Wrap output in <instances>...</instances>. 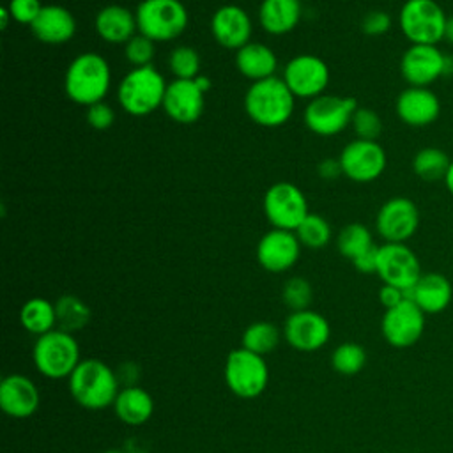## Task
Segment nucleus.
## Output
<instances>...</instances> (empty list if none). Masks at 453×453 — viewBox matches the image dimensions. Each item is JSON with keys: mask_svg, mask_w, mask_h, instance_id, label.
Returning <instances> with one entry per match:
<instances>
[{"mask_svg": "<svg viewBox=\"0 0 453 453\" xmlns=\"http://www.w3.org/2000/svg\"><path fill=\"white\" fill-rule=\"evenodd\" d=\"M67 384L74 402L88 411H101L113 405L120 391L115 370L97 357L81 359L69 375Z\"/></svg>", "mask_w": 453, "mask_h": 453, "instance_id": "1", "label": "nucleus"}, {"mask_svg": "<svg viewBox=\"0 0 453 453\" xmlns=\"http://www.w3.org/2000/svg\"><path fill=\"white\" fill-rule=\"evenodd\" d=\"M111 85V71L104 57L85 51L74 57L64 76L65 96L81 106H92L103 101Z\"/></svg>", "mask_w": 453, "mask_h": 453, "instance_id": "2", "label": "nucleus"}, {"mask_svg": "<svg viewBox=\"0 0 453 453\" xmlns=\"http://www.w3.org/2000/svg\"><path fill=\"white\" fill-rule=\"evenodd\" d=\"M296 97L281 76L253 81L244 94L246 115L262 127H280L294 113Z\"/></svg>", "mask_w": 453, "mask_h": 453, "instance_id": "3", "label": "nucleus"}, {"mask_svg": "<svg viewBox=\"0 0 453 453\" xmlns=\"http://www.w3.org/2000/svg\"><path fill=\"white\" fill-rule=\"evenodd\" d=\"M168 83L154 65L133 67L117 87L120 108L133 117H145L163 106Z\"/></svg>", "mask_w": 453, "mask_h": 453, "instance_id": "4", "label": "nucleus"}, {"mask_svg": "<svg viewBox=\"0 0 453 453\" xmlns=\"http://www.w3.org/2000/svg\"><path fill=\"white\" fill-rule=\"evenodd\" d=\"M35 370L48 379H69L78 366L80 345L73 333L58 327L37 336L32 349Z\"/></svg>", "mask_w": 453, "mask_h": 453, "instance_id": "5", "label": "nucleus"}, {"mask_svg": "<svg viewBox=\"0 0 453 453\" xmlns=\"http://www.w3.org/2000/svg\"><path fill=\"white\" fill-rule=\"evenodd\" d=\"M138 32L154 42L177 39L188 27V9L180 0H142L134 11Z\"/></svg>", "mask_w": 453, "mask_h": 453, "instance_id": "6", "label": "nucleus"}, {"mask_svg": "<svg viewBox=\"0 0 453 453\" xmlns=\"http://www.w3.org/2000/svg\"><path fill=\"white\" fill-rule=\"evenodd\" d=\"M446 21L435 0H407L398 12V27L411 44H437L444 39Z\"/></svg>", "mask_w": 453, "mask_h": 453, "instance_id": "7", "label": "nucleus"}, {"mask_svg": "<svg viewBox=\"0 0 453 453\" xmlns=\"http://www.w3.org/2000/svg\"><path fill=\"white\" fill-rule=\"evenodd\" d=\"M225 382L242 400L260 396L269 382V368L264 356L244 347L230 350L225 361Z\"/></svg>", "mask_w": 453, "mask_h": 453, "instance_id": "8", "label": "nucleus"}, {"mask_svg": "<svg viewBox=\"0 0 453 453\" xmlns=\"http://www.w3.org/2000/svg\"><path fill=\"white\" fill-rule=\"evenodd\" d=\"M357 110V101L350 96L322 94L308 101L303 111L304 126L319 136H334L342 133Z\"/></svg>", "mask_w": 453, "mask_h": 453, "instance_id": "9", "label": "nucleus"}, {"mask_svg": "<svg viewBox=\"0 0 453 453\" xmlns=\"http://www.w3.org/2000/svg\"><path fill=\"white\" fill-rule=\"evenodd\" d=\"M262 207L273 228L290 232H296V228L310 214L304 193L292 182H276L269 186L264 195Z\"/></svg>", "mask_w": 453, "mask_h": 453, "instance_id": "10", "label": "nucleus"}, {"mask_svg": "<svg viewBox=\"0 0 453 453\" xmlns=\"http://www.w3.org/2000/svg\"><path fill=\"white\" fill-rule=\"evenodd\" d=\"M342 175L354 182H372L379 179L388 165L384 147L377 140L354 138L338 156Z\"/></svg>", "mask_w": 453, "mask_h": 453, "instance_id": "11", "label": "nucleus"}, {"mask_svg": "<svg viewBox=\"0 0 453 453\" xmlns=\"http://www.w3.org/2000/svg\"><path fill=\"white\" fill-rule=\"evenodd\" d=\"M418 255L405 242H384L379 246L377 276L402 290H411L421 276Z\"/></svg>", "mask_w": 453, "mask_h": 453, "instance_id": "12", "label": "nucleus"}, {"mask_svg": "<svg viewBox=\"0 0 453 453\" xmlns=\"http://www.w3.org/2000/svg\"><path fill=\"white\" fill-rule=\"evenodd\" d=\"M448 58L437 44H411L400 58L402 78L409 87H430L448 73Z\"/></svg>", "mask_w": 453, "mask_h": 453, "instance_id": "13", "label": "nucleus"}, {"mask_svg": "<svg viewBox=\"0 0 453 453\" xmlns=\"http://www.w3.org/2000/svg\"><path fill=\"white\" fill-rule=\"evenodd\" d=\"M281 78L294 97L313 99L324 94L329 83V67L320 57L303 53L285 64Z\"/></svg>", "mask_w": 453, "mask_h": 453, "instance_id": "14", "label": "nucleus"}, {"mask_svg": "<svg viewBox=\"0 0 453 453\" xmlns=\"http://www.w3.org/2000/svg\"><path fill=\"white\" fill-rule=\"evenodd\" d=\"M419 226L418 205L407 196L386 200L375 216V230L386 242H407Z\"/></svg>", "mask_w": 453, "mask_h": 453, "instance_id": "15", "label": "nucleus"}, {"mask_svg": "<svg viewBox=\"0 0 453 453\" xmlns=\"http://www.w3.org/2000/svg\"><path fill=\"white\" fill-rule=\"evenodd\" d=\"M425 331V311L412 301L405 299L400 304L384 311L380 333L384 340L396 349L412 347Z\"/></svg>", "mask_w": 453, "mask_h": 453, "instance_id": "16", "label": "nucleus"}, {"mask_svg": "<svg viewBox=\"0 0 453 453\" xmlns=\"http://www.w3.org/2000/svg\"><path fill=\"white\" fill-rule=\"evenodd\" d=\"M283 336L292 349L299 352H313L327 343L331 326L324 315L308 308L292 311L287 317L283 324Z\"/></svg>", "mask_w": 453, "mask_h": 453, "instance_id": "17", "label": "nucleus"}, {"mask_svg": "<svg viewBox=\"0 0 453 453\" xmlns=\"http://www.w3.org/2000/svg\"><path fill=\"white\" fill-rule=\"evenodd\" d=\"M301 255V242L296 232L273 228L257 244V260L269 273H285L296 265Z\"/></svg>", "mask_w": 453, "mask_h": 453, "instance_id": "18", "label": "nucleus"}, {"mask_svg": "<svg viewBox=\"0 0 453 453\" xmlns=\"http://www.w3.org/2000/svg\"><path fill=\"white\" fill-rule=\"evenodd\" d=\"M205 106V92L195 80H173L168 83L163 110L177 124L196 122Z\"/></svg>", "mask_w": 453, "mask_h": 453, "instance_id": "19", "label": "nucleus"}, {"mask_svg": "<svg viewBox=\"0 0 453 453\" xmlns=\"http://www.w3.org/2000/svg\"><path fill=\"white\" fill-rule=\"evenodd\" d=\"M253 30L251 18L248 12L235 5L226 4L218 7L211 16V32L216 42L226 50H241L250 42Z\"/></svg>", "mask_w": 453, "mask_h": 453, "instance_id": "20", "label": "nucleus"}, {"mask_svg": "<svg viewBox=\"0 0 453 453\" xmlns=\"http://www.w3.org/2000/svg\"><path fill=\"white\" fill-rule=\"evenodd\" d=\"M41 395L34 380L23 373H9L0 382V409L4 414L25 419L35 414Z\"/></svg>", "mask_w": 453, "mask_h": 453, "instance_id": "21", "label": "nucleus"}, {"mask_svg": "<svg viewBox=\"0 0 453 453\" xmlns=\"http://www.w3.org/2000/svg\"><path fill=\"white\" fill-rule=\"evenodd\" d=\"M398 119L411 127H426L441 115V101L428 87H407L395 103Z\"/></svg>", "mask_w": 453, "mask_h": 453, "instance_id": "22", "label": "nucleus"}, {"mask_svg": "<svg viewBox=\"0 0 453 453\" xmlns=\"http://www.w3.org/2000/svg\"><path fill=\"white\" fill-rule=\"evenodd\" d=\"M32 34L37 41L46 44H64L76 34V19L69 9L48 4L42 5L39 16L30 25Z\"/></svg>", "mask_w": 453, "mask_h": 453, "instance_id": "23", "label": "nucleus"}, {"mask_svg": "<svg viewBox=\"0 0 453 453\" xmlns=\"http://www.w3.org/2000/svg\"><path fill=\"white\" fill-rule=\"evenodd\" d=\"M94 28L103 41L110 44H126L138 34L136 14L124 5L110 4L96 14Z\"/></svg>", "mask_w": 453, "mask_h": 453, "instance_id": "24", "label": "nucleus"}, {"mask_svg": "<svg viewBox=\"0 0 453 453\" xmlns=\"http://www.w3.org/2000/svg\"><path fill=\"white\" fill-rule=\"evenodd\" d=\"M407 297L412 299L425 313H441L451 303L453 287L444 274L425 273L414 287L407 290Z\"/></svg>", "mask_w": 453, "mask_h": 453, "instance_id": "25", "label": "nucleus"}, {"mask_svg": "<svg viewBox=\"0 0 453 453\" xmlns=\"http://www.w3.org/2000/svg\"><path fill=\"white\" fill-rule=\"evenodd\" d=\"M235 67L251 83L276 76L278 57L264 42H248L235 51Z\"/></svg>", "mask_w": 453, "mask_h": 453, "instance_id": "26", "label": "nucleus"}, {"mask_svg": "<svg viewBox=\"0 0 453 453\" xmlns=\"http://www.w3.org/2000/svg\"><path fill=\"white\" fill-rule=\"evenodd\" d=\"M301 0H262L258 21L267 34L285 35L301 21Z\"/></svg>", "mask_w": 453, "mask_h": 453, "instance_id": "27", "label": "nucleus"}, {"mask_svg": "<svg viewBox=\"0 0 453 453\" xmlns=\"http://www.w3.org/2000/svg\"><path fill=\"white\" fill-rule=\"evenodd\" d=\"M115 416L129 426L147 423L154 412V400L142 386H126L119 391L113 402Z\"/></svg>", "mask_w": 453, "mask_h": 453, "instance_id": "28", "label": "nucleus"}, {"mask_svg": "<svg viewBox=\"0 0 453 453\" xmlns=\"http://www.w3.org/2000/svg\"><path fill=\"white\" fill-rule=\"evenodd\" d=\"M19 322L25 331L32 334H44L57 327L55 303L44 297H32L23 303L19 310Z\"/></svg>", "mask_w": 453, "mask_h": 453, "instance_id": "29", "label": "nucleus"}, {"mask_svg": "<svg viewBox=\"0 0 453 453\" xmlns=\"http://www.w3.org/2000/svg\"><path fill=\"white\" fill-rule=\"evenodd\" d=\"M57 327L67 333L83 329L90 322V308L78 296L64 294L55 301Z\"/></svg>", "mask_w": 453, "mask_h": 453, "instance_id": "30", "label": "nucleus"}, {"mask_svg": "<svg viewBox=\"0 0 453 453\" xmlns=\"http://www.w3.org/2000/svg\"><path fill=\"white\" fill-rule=\"evenodd\" d=\"M449 156L439 147H423L412 157V172L425 182L444 180L449 168Z\"/></svg>", "mask_w": 453, "mask_h": 453, "instance_id": "31", "label": "nucleus"}, {"mask_svg": "<svg viewBox=\"0 0 453 453\" xmlns=\"http://www.w3.org/2000/svg\"><path fill=\"white\" fill-rule=\"evenodd\" d=\"M280 338H281V331L278 329L276 324L269 320H257L244 329L242 347L258 356H265L278 347Z\"/></svg>", "mask_w": 453, "mask_h": 453, "instance_id": "32", "label": "nucleus"}, {"mask_svg": "<svg viewBox=\"0 0 453 453\" xmlns=\"http://www.w3.org/2000/svg\"><path fill=\"white\" fill-rule=\"evenodd\" d=\"M372 246H373L372 232L363 223L345 225L336 237V248H338L340 255H343L350 262Z\"/></svg>", "mask_w": 453, "mask_h": 453, "instance_id": "33", "label": "nucleus"}, {"mask_svg": "<svg viewBox=\"0 0 453 453\" xmlns=\"http://www.w3.org/2000/svg\"><path fill=\"white\" fill-rule=\"evenodd\" d=\"M331 225L327 219L317 212H310L303 223L296 228V235L301 246L310 250H320L331 241Z\"/></svg>", "mask_w": 453, "mask_h": 453, "instance_id": "34", "label": "nucleus"}, {"mask_svg": "<svg viewBox=\"0 0 453 453\" xmlns=\"http://www.w3.org/2000/svg\"><path fill=\"white\" fill-rule=\"evenodd\" d=\"M366 365V350L354 342L340 343L331 354V366L342 375H356Z\"/></svg>", "mask_w": 453, "mask_h": 453, "instance_id": "35", "label": "nucleus"}, {"mask_svg": "<svg viewBox=\"0 0 453 453\" xmlns=\"http://www.w3.org/2000/svg\"><path fill=\"white\" fill-rule=\"evenodd\" d=\"M168 69L175 80H195L200 74V55L193 46H177L168 55Z\"/></svg>", "mask_w": 453, "mask_h": 453, "instance_id": "36", "label": "nucleus"}, {"mask_svg": "<svg viewBox=\"0 0 453 453\" xmlns=\"http://www.w3.org/2000/svg\"><path fill=\"white\" fill-rule=\"evenodd\" d=\"M281 299L285 306L290 308L292 311L308 310L313 299V287L306 278L292 276L281 287Z\"/></svg>", "mask_w": 453, "mask_h": 453, "instance_id": "37", "label": "nucleus"}, {"mask_svg": "<svg viewBox=\"0 0 453 453\" xmlns=\"http://www.w3.org/2000/svg\"><path fill=\"white\" fill-rule=\"evenodd\" d=\"M156 42L140 32L133 35L126 44H124V57L133 67H145L152 65L154 55H156Z\"/></svg>", "mask_w": 453, "mask_h": 453, "instance_id": "38", "label": "nucleus"}, {"mask_svg": "<svg viewBox=\"0 0 453 453\" xmlns=\"http://www.w3.org/2000/svg\"><path fill=\"white\" fill-rule=\"evenodd\" d=\"M350 126L356 133V138H361V140H377L382 133V120L379 113L373 111L372 108L357 106V110L352 115Z\"/></svg>", "mask_w": 453, "mask_h": 453, "instance_id": "39", "label": "nucleus"}, {"mask_svg": "<svg viewBox=\"0 0 453 453\" xmlns=\"http://www.w3.org/2000/svg\"><path fill=\"white\" fill-rule=\"evenodd\" d=\"M42 9L41 0H9L7 11L12 21L19 25H32Z\"/></svg>", "mask_w": 453, "mask_h": 453, "instance_id": "40", "label": "nucleus"}, {"mask_svg": "<svg viewBox=\"0 0 453 453\" xmlns=\"http://www.w3.org/2000/svg\"><path fill=\"white\" fill-rule=\"evenodd\" d=\"M391 28V16L386 11H370L361 19V32L368 37H380Z\"/></svg>", "mask_w": 453, "mask_h": 453, "instance_id": "41", "label": "nucleus"}, {"mask_svg": "<svg viewBox=\"0 0 453 453\" xmlns=\"http://www.w3.org/2000/svg\"><path fill=\"white\" fill-rule=\"evenodd\" d=\"M87 122H88L90 127H94L97 131H104V129L113 126L115 111L108 103L99 101V103L87 108Z\"/></svg>", "mask_w": 453, "mask_h": 453, "instance_id": "42", "label": "nucleus"}, {"mask_svg": "<svg viewBox=\"0 0 453 453\" xmlns=\"http://www.w3.org/2000/svg\"><path fill=\"white\" fill-rule=\"evenodd\" d=\"M377 262H379V246L373 244L365 253L356 257L352 260V265L356 271H359L363 274H373V273L377 274Z\"/></svg>", "mask_w": 453, "mask_h": 453, "instance_id": "43", "label": "nucleus"}, {"mask_svg": "<svg viewBox=\"0 0 453 453\" xmlns=\"http://www.w3.org/2000/svg\"><path fill=\"white\" fill-rule=\"evenodd\" d=\"M405 299H409V297H407V292L402 290V288H398V287H393V285H386V283H384V285L380 287V290H379V301H380V304H382L386 310H389V308L400 304V303L405 301Z\"/></svg>", "mask_w": 453, "mask_h": 453, "instance_id": "44", "label": "nucleus"}, {"mask_svg": "<svg viewBox=\"0 0 453 453\" xmlns=\"http://www.w3.org/2000/svg\"><path fill=\"white\" fill-rule=\"evenodd\" d=\"M319 175L322 177V179H326V180H333V179H336L340 173H342V166H340V161L338 159H331V157H327V159H322L320 163H319Z\"/></svg>", "mask_w": 453, "mask_h": 453, "instance_id": "45", "label": "nucleus"}, {"mask_svg": "<svg viewBox=\"0 0 453 453\" xmlns=\"http://www.w3.org/2000/svg\"><path fill=\"white\" fill-rule=\"evenodd\" d=\"M444 39L453 46V16H448L446 30H444Z\"/></svg>", "mask_w": 453, "mask_h": 453, "instance_id": "46", "label": "nucleus"}, {"mask_svg": "<svg viewBox=\"0 0 453 453\" xmlns=\"http://www.w3.org/2000/svg\"><path fill=\"white\" fill-rule=\"evenodd\" d=\"M444 184H446V189L453 195V159L449 163V168L446 172V177H444Z\"/></svg>", "mask_w": 453, "mask_h": 453, "instance_id": "47", "label": "nucleus"}, {"mask_svg": "<svg viewBox=\"0 0 453 453\" xmlns=\"http://www.w3.org/2000/svg\"><path fill=\"white\" fill-rule=\"evenodd\" d=\"M195 81L198 83V87H200L203 92H207V90L211 88V80H209L207 76H202V74H198V76L195 78Z\"/></svg>", "mask_w": 453, "mask_h": 453, "instance_id": "48", "label": "nucleus"}, {"mask_svg": "<svg viewBox=\"0 0 453 453\" xmlns=\"http://www.w3.org/2000/svg\"><path fill=\"white\" fill-rule=\"evenodd\" d=\"M104 453H126V451H122V449H113V448H111V449H106Z\"/></svg>", "mask_w": 453, "mask_h": 453, "instance_id": "49", "label": "nucleus"}]
</instances>
